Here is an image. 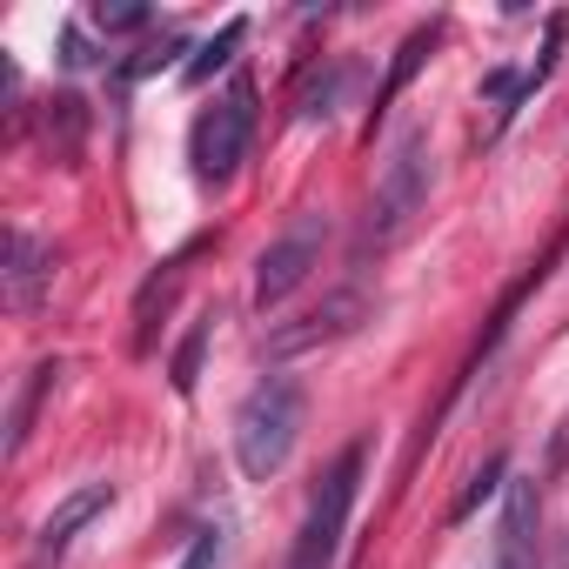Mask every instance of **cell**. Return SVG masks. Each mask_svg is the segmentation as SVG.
<instances>
[{"mask_svg":"<svg viewBox=\"0 0 569 569\" xmlns=\"http://www.w3.org/2000/svg\"><path fill=\"white\" fill-rule=\"evenodd\" d=\"M248 141H254V88L234 81L228 94H214V108L194 114V128H188V161H194L201 181H228V174L241 168Z\"/></svg>","mask_w":569,"mask_h":569,"instance_id":"277c9868","label":"cell"},{"mask_svg":"<svg viewBox=\"0 0 569 569\" xmlns=\"http://www.w3.org/2000/svg\"><path fill=\"white\" fill-rule=\"evenodd\" d=\"M54 281V248L28 228L8 234V309L14 316H34L41 309V289Z\"/></svg>","mask_w":569,"mask_h":569,"instance_id":"8992f818","label":"cell"},{"mask_svg":"<svg viewBox=\"0 0 569 569\" xmlns=\"http://www.w3.org/2000/svg\"><path fill=\"white\" fill-rule=\"evenodd\" d=\"M208 329H214V322H194V329H188V342H181V356H174V389H181V396H188V389H194V376H201Z\"/></svg>","mask_w":569,"mask_h":569,"instance_id":"4fadbf2b","label":"cell"},{"mask_svg":"<svg viewBox=\"0 0 569 569\" xmlns=\"http://www.w3.org/2000/svg\"><path fill=\"white\" fill-rule=\"evenodd\" d=\"M429 181H436V168H429V134L409 128V134L389 148V161H382V181H376V201H369V221H362V248H389V241L422 214Z\"/></svg>","mask_w":569,"mask_h":569,"instance_id":"3957f363","label":"cell"},{"mask_svg":"<svg viewBox=\"0 0 569 569\" xmlns=\"http://www.w3.org/2000/svg\"><path fill=\"white\" fill-rule=\"evenodd\" d=\"M356 316H362V296H336V302H322L316 316H302V329H274V356L322 349V342L349 336V329H356Z\"/></svg>","mask_w":569,"mask_h":569,"instance_id":"ba28073f","label":"cell"},{"mask_svg":"<svg viewBox=\"0 0 569 569\" xmlns=\"http://www.w3.org/2000/svg\"><path fill=\"white\" fill-rule=\"evenodd\" d=\"M429 41H436V28H416V34L402 41V54H396V68H389V81H382V108H389V101H396V94L409 88V74L422 68V54H429Z\"/></svg>","mask_w":569,"mask_h":569,"instance_id":"7c38bea8","label":"cell"},{"mask_svg":"<svg viewBox=\"0 0 569 569\" xmlns=\"http://www.w3.org/2000/svg\"><path fill=\"white\" fill-rule=\"evenodd\" d=\"M322 241H329V221L322 214H296L289 228H281V241L261 248V261H254V309L261 316L281 309L309 281V268L322 261Z\"/></svg>","mask_w":569,"mask_h":569,"instance_id":"5b68a950","label":"cell"},{"mask_svg":"<svg viewBox=\"0 0 569 569\" xmlns=\"http://www.w3.org/2000/svg\"><path fill=\"white\" fill-rule=\"evenodd\" d=\"M362 462H369L362 442H349V449L329 462V476H322V489L309 496V516H302V529H296L289 569H336L342 529H349V509H356V489H362Z\"/></svg>","mask_w":569,"mask_h":569,"instance_id":"7a4b0ae2","label":"cell"},{"mask_svg":"<svg viewBox=\"0 0 569 569\" xmlns=\"http://www.w3.org/2000/svg\"><path fill=\"white\" fill-rule=\"evenodd\" d=\"M214 556H221V536H214V529H201V536L188 542V556H181L174 569H214Z\"/></svg>","mask_w":569,"mask_h":569,"instance_id":"9a60e30c","label":"cell"},{"mask_svg":"<svg viewBox=\"0 0 569 569\" xmlns=\"http://www.w3.org/2000/svg\"><path fill=\"white\" fill-rule=\"evenodd\" d=\"M94 28L101 34H134V28H148V8H94Z\"/></svg>","mask_w":569,"mask_h":569,"instance_id":"5bb4252c","label":"cell"},{"mask_svg":"<svg viewBox=\"0 0 569 569\" xmlns=\"http://www.w3.org/2000/svg\"><path fill=\"white\" fill-rule=\"evenodd\" d=\"M241 34H248V28H241V21H228V28H221L214 41H201V48H194V61L181 68V81H188V88H201V81H208L214 68H228V54L241 48Z\"/></svg>","mask_w":569,"mask_h":569,"instance_id":"8fae6325","label":"cell"},{"mask_svg":"<svg viewBox=\"0 0 569 569\" xmlns=\"http://www.w3.org/2000/svg\"><path fill=\"white\" fill-rule=\"evenodd\" d=\"M536 529V482H509V509H502V569H529V536Z\"/></svg>","mask_w":569,"mask_h":569,"instance_id":"9c48e42d","label":"cell"},{"mask_svg":"<svg viewBox=\"0 0 569 569\" xmlns=\"http://www.w3.org/2000/svg\"><path fill=\"white\" fill-rule=\"evenodd\" d=\"M108 502H114V489H108V482H81L74 496H61V509H54V516L41 522V536H34V562H41V569H48V562H61V549L74 542V529H88Z\"/></svg>","mask_w":569,"mask_h":569,"instance_id":"52a82bcc","label":"cell"},{"mask_svg":"<svg viewBox=\"0 0 569 569\" xmlns=\"http://www.w3.org/2000/svg\"><path fill=\"white\" fill-rule=\"evenodd\" d=\"M302 422H309V389L296 376H261L241 409H234V462L248 482H268L289 469L296 442H302Z\"/></svg>","mask_w":569,"mask_h":569,"instance_id":"6da1fadb","label":"cell"},{"mask_svg":"<svg viewBox=\"0 0 569 569\" xmlns=\"http://www.w3.org/2000/svg\"><path fill=\"white\" fill-rule=\"evenodd\" d=\"M54 376H61V362H34L21 376V396H14V416H8V456H21L28 422H34V402H41V389H54Z\"/></svg>","mask_w":569,"mask_h":569,"instance_id":"30bf717a","label":"cell"}]
</instances>
